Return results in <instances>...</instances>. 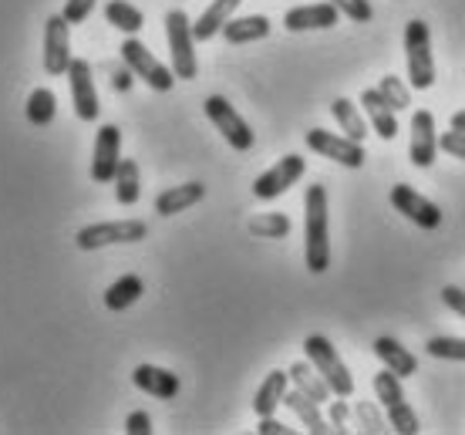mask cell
Wrapping results in <instances>:
<instances>
[{
	"label": "cell",
	"mask_w": 465,
	"mask_h": 435,
	"mask_svg": "<svg viewBox=\"0 0 465 435\" xmlns=\"http://www.w3.org/2000/svg\"><path fill=\"white\" fill-rule=\"evenodd\" d=\"M425 351L439 361H465V338H431Z\"/></svg>",
	"instance_id": "836d02e7"
},
{
	"label": "cell",
	"mask_w": 465,
	"mask_h": 435,
	"mask_svg": "<svg viewBox=\"0 0 465 435\" xmlns=\"http://www.w3.org/2000/svg\"><path fill=\"white\" fill-rule=\"evenodd\" d=\"M203 200H206V186L203 183H183V186L163 189L155 196V213L159 216H175V213L189 210V206H196Z\"/></svg>",
	"instance_id": "ffe728a7"
},
{
	"label": "cell",
	"mask_w": 465,
	"mask_h": 435,
	"mask_svg": "<svg viewBox=\"0 0 465 435\" xmlns=\"http://www.w3.org/2000/svg\"><path fill=\"white\" fill-rule=\"evenodd\" d=\"M92 11H94V0H68L64 11H61V17H64L68 24H84Z\"/></svg>",
	"instance_id": "8d00e7d4"
},
{
	"label": "cell",
	"mask_w": 465,
	"mask_h": 435,
	"mask_svg": "<svg viewBox=\"0 0 465 435\" xmlns=\"http://www.w3.org/2000/svg\"><path fill=\"white\" fill-rule=\"evenodd\" d=\"M331 115H334V122H338L341 132H344L348 139H354V142L368 139V122L361 118L358 105H354L351 98H334V105H331Z\"/></svg>",
	"instance_id": "83f0119b"
},
{
	"label": "cell",
	"mask_w": 465,
	"mask_h": 435,
	"mask_svg": "<svg viewBox=\"0 0 465 435\" xmlns=\"http://www.w3.org/2000/svg\"><path fill=\"white\" fill-rule=\"evenodd\" d=\"M24 115H27V122L37 125V129L51 125L54 115H58V98H54V92H51V88H35L31 98H27V105H24Z\"/></svg>",
	"instance_id": "f546056e"
},
{
	"label": "cell",
	"mask_w": 465,
	"mask_h": 435,
	"mask_svg": "<svg viewBox=\"0 0 465 435\" xmlns=\"http://www.w3.org/2000/svg\"><path fill=\"white\" fill-rule=\"evenodd\" d=\"M291 385V375L287 371H270L263 378V385L256 389V399H253V412L263 419V415H273L280 409V401H283V391Z\"/></svg>",
	"instance_id": "cb8c5ba5"
},
{
	"label": "cell",
	"mask_w": 465,
	"mask_h": 435,
	"mask_svg": "<svg viewBox=\"0 0 465 435\" xmlns=\"http://www.w3.org/2000/svg\"><path fill=\"white\" fill-rule=\"evenodd\" d=\"M452 129L465 132V112H455V115H452Z\"/></svg>",
	"instance_id": "7bdbcfd3"
},
{
	"label": "cell",
	"mask_w": 465,
	"mask_h": 435,
	"mask_svg": "<svg viewBox=\"0 0 465 435\" xmlns=\"http://www.w3.org/2000/svg\"><path fill=\"white\" fill-rule=\"evenodd\" d=\"M341 21V11L324 0V4H307V7H293V11L283 14V27L301 35V31H327Z\"/></svg>",
	"instance_id": "2e32d148"
},
{
	"label": "cell",
	"mask_w": 465,
	"mask_h": 435,
	"mask_svg": "<svg viewBox=\"0 0 465 435\" xmlns=\"http://www.w3.org/2000/svg\"><path fill=\"white\" fill-rule=\"evenodd\" d=\"M391 206L401 216H408L415 226H421V230H439L442 226V210L431 200H425L421 193H415L411 186H405V183L391 186Z\"/></svg>",
	"instance_id": "4fadbf2b"
},
{
	"label": "cell",
	"mask_w": 465,
	"mask_h": 435,
	"mask_svg": "<svg viewBox=\"0 0 465 435\" xmlns=\"http://www.w3.org/2000/svg\"><path fill=\"white\" fill-rule=\"evenodd\" d=\"M256 432H260V435H291L293 429H291V425H283L280 419H273V415H263V419H260V425H256Z\"/></svg>",
	"instance_id": "b9f144b4"
},
{
	"label": "cell",
	"mask_w": 465,
	"mask_h": 435,
	"mask_svg": "<svg viewBox=\"0 0 465 435\" xmlns=\"http://www.w3.org/2000/svg\"><path fill=\"white\" fill-rule=\"evenodd\" d=\"M307 149L317 155H324V159H334L338 165H348V169H361L364 165V142H354L348 135H334V132L327 129H311L307 135Z\"/></svg>",
	"instance_id": "9c48e42d"
},
{
	"label": "cell",
	"mask_w": 465,
	"mask_h": 435,
	"mask_svg": "<svg viewBox=\"0 0 465 435\" xmlns=\"http://www.w3.org/2000/svg\"><path fill=\"white\" fill-rule=\"evenodd\" d=\"M344 17H351L354 24H368L374 17V7L368 0H331Z\"/></svg>",
	"instance_id": "d590c367"
},
{
	"label": "cell",
	"mask_w": 465,
	"mask_h": 435,
	"mask_svg": "<svg viewBox=\"0 0 465 435\" xmlns=\"http://www.w3.org/2000/svg\"><path fill=\"white\" fill-rule=\"evenodd\" d=\"M145 236H149V226L142 220H115V223L82 226L74 243H78V250H102L112 247V243H139Z\"/></svg>",
	"instance_id": "ba28073f"
},
{
	"label": "cell",
	"mask_w": 465,
	"mask_h": 435,
	"mask_svg": "<svg viewBox=\"0 0 465 435\" xmlns=\"http://www.w3.org/2000/svg\"><path fill=\"white\" fill-rule=\"evenodd\" d=\"M291 381L293 389H301L307 399H314L317 405L321 401H331V389H327V381L321 375H317V368L311 365V361H297V365H291Z\"/></svg>",
	"instance_id": "d4e9b609"
},
{
	"label": "cell",
	"mask_w": 465,
	"mask_h": 435,
	"mask_svg": "<svg viewBox=\"0 0 465 435\" xmlns=\"http://www.w3.org/2000/svg\"><path fill=\"white\" fill-rule=\"evenodd\" d=\"M165 41H169V54H173L175 82H193L199 74V61L196 37H193V24H189L186 11L165 14Z\"/></svg>",
	"instance_id": "3957f363"
},
{
	"label": "cell",
	"mask_w": 465,
	"mask_h": 435,
	"mask_svg": "<svg viewBox=\"0 0 465 435\" xmlns=\"http://www.w3.org/2000/svg\"><path fill=\"white\" fill-rule=\"evenodd\" d=\"M442 301L445 307H452L459 318H465V287H455V283L442 287Z\"/></svg>",
	"instance_id": "ab89813d"
},
{
	"label": "cell",
	"mask_w": 465,
	"mask_h": 435,
	"mask_svg": "<svg viewBox=\"0 0 465 435\" xmlns=\"http://www.w3.org/2000/svg\"><path fill=\"white\" fill-rule=\"evenodd\" d=\"M439 149L449 155H455V159H465V132L452 129V132H445L442 139H439Z\"/></svg>",
	"instance_id": "74e56055"
},
{
	"label": "cell",
	"mask_w": 465,
	"mask_h": 435,
	"mask_svg": "<svg viewBox=\"0 0 465 435\" xmlns=\"http://www.w3.org/2000/svg\"><path fill=\"white\" fill-rule=\"evenodd\" d=\"M118 54H122V61L128 64V71L149 84L152 92H169V88L175 84L173 68H165L163 61L155 58L135 35H125V41H122V47H118Z\"/></svg>",
	"instance_id": "8992f818"
},
{
	"label": "cell",
	"mask_w": 465,
	"mask_h": 435,
	"mask_svg": "<svg viewBox=\"0 0 465 435\" xmlns=\"http://www.w3.org/2000/svg\"><path fill=\"white\" fill-rule=\"evenodd\" d=\"M374 395H378V401L384 405V412H388V425L395 429V432L401 435H419V415H415V409L405 401V391H401V378L395 375V371H378L374 375Z\"/></svg>",
	"instance_id": "5b68a950"
},
{
	"label": "cell",
	"mask_w": 465,
	"mask_h": 435,
	"mask_svg": "<svg viewBox=\"0 0 465 435\" xmlns=\"http://www.w3.org/2000/svg\"><path fill=\"white\" fill-rule=\"evenodd\" d=\"M115 200L118 206H135L142 196V183H139V165H135V159H122L115 169Z\"/></svg>",
	"instance_id": "4316f807"
},
{
	"label": "cell",
	"mask_w": 465,
	"mask_h": 435,
	"mask_svg": "<svg viewBox=\"0 0 465 435\" xmlns=\"http://www.w3.org/2000/svg\"><path fill=\"white\" fill-rule=\"evenodd\" d=\"M348 419H351V405L344 399H341V395H334L331 409H327V425H331V432H338V435L351 432Z\"/></svg>",
	"instance_id": "e575fe53"
},
{
	"label": "cell",
	"mask_w": 465,
	"mask_h": 435,
	"mask_svg": "<svg viewBox=\"0 0 465 435\" xmlns=\"http://www.w3.org/2000/svg\"><path fill=\"white\" fill-rule=\"evenodd\" d=\"M303 351H307V361L317 368V375L327 381L331 395H341V399H351L354 395V378H351L348 365L341 361L338 348L327 341L324 334H311L303 341Z\"/></svg>",
	"instance_id": "7a4b0ae2"
},
{
	"label": "cell",
	"mask_w": 465,
	"mask_h": 435,
	"mask_svg": "<svg viewBox=\"0 0 465 435\" xmlns=\"http://www.w3.org/2000/svg\"><path fill=\"white\" fill-rule=\"evenodd\" d=\"M71 64V24L61 14H51L45 21V71L51 78H61Z\"/></svg>",
	"instance_id": "7c38bea8"
},
{
	"label": "cell",
	"mask_w": 465,
	"mask_h": 435,
	"mask_svg": "<svg viewBox=\"0 0 465 435\" xmlns=\"http://www.w3.org/2000/svg\"><path fill=\"white\" fill-rule=\"evenodd\" d=\"M68 84H71V102H74V115L82 122H98L102 105H98V92H94V71L84 58H71L68 64Z\"/></svg>",
	"instance_id": "8fae6325"
},
{
	"label": "cell",
	"mask_w": 465,
	"mask_h": 435,
	"mask_svg": "<svg viewBox=\"0 0 465 435\" xmlns=\"http://www.w3.org/2000/svg\"><path fill=\"white\" fill-rule=\"evenodd\" d=\"M405 58H408V84L415 92H429L435 84V58H431V35L425 21L405 24Z\"/></svg>",
	"instance_id": "277c9868"
},
{
	"label": "cell",
	"mask_w": 465,
	"mask_h": 435,
	"mask_svg": "<svg viewBox=\"0 0 465 435\" xmlns=\"http://www.w3.org/2000/svg\"><path fill=\"white\" fill-rule=\"evenodd\" d=\"M142 291H145L142 277H135V273H125V277H118V281L105 291V307H108V311H115V314H122V311H128V307L139 301Z\"/></svg>",
	"instance_id": "484cf974"
},
{
	"label": "cell",
	"mask_w": 465,
	"mask_h": 435,
	"mask_svg": "<svg viewBox=\"0 0 465 435\" xmlns=\"http://www.w3.org/2000/svg\"><path fill=\"white\" fill-rule=\"evenodd\" d=\"M303 260L307 271L324 273L331 267V220H327V189L307 186L303 196Z\"/></svg>",
	"instance_id": "6da1fadb"
},
{
	"label": "cell",
	"mask_w": 465,
	"mask_h": 435,
	"mask_svg": "<svg viewBox=\"0 0 465 435\" xmlns=\"http://www.w3.org/2000/svg\"><path fill=\"white\" fill-rule=\"evenodd\" d=\"M303 173H307V163H303V155H297V153L283 155L280 163L270 165L263 176H256L253 196H256V200H263V203L277 200V196H283V193H287L293 183H301Z\"/></svg>",
	"instance_id": "30bf717a"
},
{
	"label": "cell",
	"mask_w": 465,
	"mask_h": 435,
	"mask_svg": "<svg viewBox=\"0 0 465 435\" xmlns=\"http://www.w3.org/2000/svg\"><path fill=\"white\" fill-rule=\"evenodd\" d=\"M378 92L384 94V102L395 108V112H405L411 105V92H408V84L395 74H384L381 82H378Z\"/></svg>",
	"instance_id": "1f68e13d"
},
{
	"label": "cell",
	"mask_w": 465,
	"mask_h": 435,
	"mask_svg": "<svg viewBox=\"0 0 465 435\" xmlns=\"http://www.w3.org/2000/svg\"><path fill=\"white\" fill-rule=\"evenodd\" d=\"M240 4H243V0H213L210 7L203 11V17L193 24V37H196V41H213V37L220 35L223 24L236 14V7H240Z\"/></svg>",
	"instance_id": "603a6c76"
},
{
	"label": "cell",
	"mask_w": 465,
	"mask_h": 435,
	"mask_svg": "<svg viewBox=\"0 0 465 435\" xmlns=\"http://www.w3.org/2000/svg\"><path fill=\"white\" fill-rule=\"evenodd\" d=\"M132 381H135V389L145 391V395H152V399H175L179 395V389H183V381H179V375H173V371H165V368H155V365H139L135 371H132Z\"/></svg>",
	"instance_id": "e0dca14e"
},
{
	"label": "cell",
	"mask_w": 465,
	"mask_h": 435,
	"mask_svg": "<svg viewBox=\"0 0 465 435\" xmlns=\"http://www.w3.org/2000/svg\"><path fill=\"white\" fill-rule=\"evenodd\" d=\"M105 21L112 27H118L122 35H139L142 27H145V17L135 4H128V0H108L105 4Z\"/></svg>",
	"instance_id": "f1b7e54d"
},
{
	"label": "cell",
	"mask_w": 465,
	"mask_h": 435,
	"mask_svg": "<svg viewBox=\"0 0 465 435\" xmlns=\"http://www.w3.org/2000/svg\"><path fill=\"white\" fill-rule=\"evenodd\" d=\"M361 105L368 112V122H371V129L381 135L384 142H391L398 135V112L388 102H384V94L378 88H368V92H361Z\"/></svg>",
	"instance_id": "ac0fdd59"
},
{
	"label": "cell",
	"mask_w": 465,
	"mask_h": 435,
	"mask_svg": "<svg viewBox=\"0 0 465 435\" xmlns=\"http://www.w3.org/2000/svg\"><path fill=\"white\" fill-rule=\"evenodd\" d=\"M125 432L128 435H152V419L149 412H132L125 419Z\"/></svg>",
	"instance_id": "60d3db41"
},
{
	"label": "cell",
	"mask_w": 465,
	"mask_h": 435,
	"mask_svg": "<svg viewBox=\"0 0 465 435\" xmlns=\"http://www.w3.org/2000/svg\"><path fill=\"white\" fill-rule=\"evenodd\" d=\"M280 405H287L297 419H301L303 425H307V432H314V435H324V432H331V425H327V419L321 415V405H317L314 399H307L301 389H287L283 391V401Z\"/></svg>",
	"instance_id": "7402d4cb"
},
{
	"label": "cell",
	"mask_w": 465,
	"mask_h": 435,
	"mask_svg": "<svg viewBox=\"0 0 465 435\" xmlns=\"http://www.w3.org/2000/svg\"><path fill=\"white\" fill-rule=\"evenodd\" d=\"M203 108H206L210 122L216 125V132L230 142L236 153H250V149H253V129H250V122H246V118L240 115V112H236L223 94H210Z\"/></svg>",
	"instance_id": "52a82bcc"
},
{
	"label": "cell",
	"mask_w": 465,
	"mask_h": 435,
	"mask_svg": "<svg viewBox=\"0 0 465 435\" xmlns=\"http://www.w3.org/2000/svg\"><path fill=\"white\" fill-rule=\"evenodd\" d=\"M439 155V135H435V115L431 112H415L411 115V142H408V159L419 165V169H429Z\"/></svg>",
	"instance_id": "9a60e30c"
},
{
	"label": "cell",
	"mask_w": 465,
	"mask_h": 435,
	"mask_svg": "<svg viewBox=\"0 0 465 435\" xmlns=\"http://www.w3.org/2000/svg\"><path fill=\"white\" fill-rule=\"evenodd\" d=\"M118 163H122V129L118 125H102L98 135H94L92 179L94 183H112Z\"/></svg>",
	"instance_id": "5bb4252c"
},
{
	"label": "cell",
	"mask_w": 465,
	"mask_h": 435,
	"mask_svg": "<svg viewBox=\"0 0 465 435\" xmlns=\"http://www.w3.org/2000/svg\"><path fill=\"white\" fill-rule=\"evenodd\" d=\"M220 35L226 44H253L270 35V17L263 14H250V17H230L220 27Z\"/></svg>",
	"instance_id": "d6986e66"
},
{
	"label": "cell",
	"mask_w": 465,
	"mask_h": 435,
	"mask_svg": "<svg viewBox=\"0 0 465 435\" xmlns=\"http://www.w3.org/2000/svg\"><path fill=\"white\" fill-rule=\"evenodd\" d=\"M291 230H293L291 216H283V213H263V216H253L250 226H246V233L256 236V240H283Z\"/></svg>",
	"instance_id": "4dcf8cb0"
},
{
	"label": "cell",
	"mask_w": 465,
	"mask_h": 435,
	"mask_svg": "<svg viewBox=\"0 0 465 435\" xmlns=\"http://www.w3.org/2000/svg\"><path fill=\"white\" fill-rule=\"evenodd\" d=\"M354 422H358L361 432H368V435L388 432V422H384V415L378 412L374 401H358V405H354Z\"/></svg>",
	"instance_id": "d6a6232c"
},
{
	"label": "cell",
	"mask_w": 465,
	"mask_h": 435,
	"mask_svg": "<svg viewBox=\"0 0 465 435\" xmlns=\"http://www.w3.org/2000/svg\"><path fill=\"white\" fill-rule=\"evenodd\" d=\"M371 348H374V354L381 358V365L388 368V371H395L398 378H411L415 371H419L415 354L408 351L401 341H395V338H388V334H384V338H378Z\"/></svg>",
	"instance_id": "44dd1931"
},
{
	"label": "cell",
	"mask_w": 465,
	"mask_h": 435,
	"mask_svg": "<svg viewBox=\"0 0 465 435\" xmlns=\"http://www.w3.org/2000/svg\"><path fill=\"white\" fill-rule=\"evenodd\" d=\"M105 71H108V78H112V88H115V92L125 94L128 88H132V78H135V74L128 71L125 61H122V64H112V68H108V64H105Z\"/></svg>",
	"instance_id": "f35d334b"
}]
</instances>
